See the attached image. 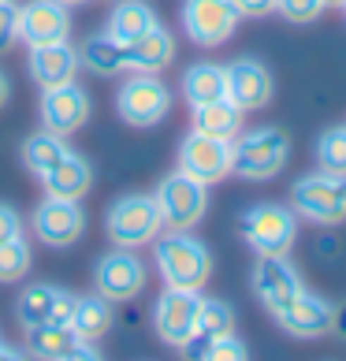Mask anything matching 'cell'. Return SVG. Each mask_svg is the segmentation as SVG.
<instances>
[{"mask_svg":"<svg viewBox=\"0 0 346 361\" xmlns=\"http://www.w3.org/2000/svg\"><path fill=\"white\" fill-rule=\"evenodd\" d=\"M153 261L168 287L202 290L212 276V253L190 231H164L153 238Z\"/></svg>","mask_w":346,"mask_h":361,"instance_id":"cell-1","label":"cell"},{"mask_svg":"<svg viewBox=\"0 0 346 361\" xmlns=\"http://www.w3.org/2000/svg\"><path fill=\"white\" fill-rule=\"evenodd\" d=\"M290 160V138L283 127H254L231 142V171L249 183L276 179Z\"/></svg>","mask_w":346,"mask_h":361,"instance_id":"cell-2","label":"cell"},{"mask_svg":"<svg viewBox=\"0 0 346 361\" xmlns=\"http://www.w3.org/2000/svg\"><path fill=\"white\" fill-rule=\"evenodd\" d=\"M238 231L257 257H287L298 238V212L276 202H261L238 216Z\"/></svg>","mask_w":346,"mask_h":361,"instance_id":"cell-3","label":"cell"},{"mask_svg":"<svg viewBox=\"0 0 346 361\" xmlns=\"http://www.w3.org/2000/svg\"><path fill=\"white\" fill-rule=\"evenodd\" d=\"M104 231H109V238L116 246H123V250L149 246L153 238L164 231L156 197L153 194H123V197H116L109 216H104Z\"/></svg>","mask_w":346,"mask_h":361,"instance_id":"cell-4","label":"cell"},{"mask_svg":"<svg viewBox=\"0 0 346 361\" xmlns=\"http://www.w3.org/2000/svg\"><path fill=\"white\" fill-rule=\"evenodd\" d=\"M290 197L302 220H313L321 227H339L346 220V176H328V171L302 176Z\"/></svg>","mask_w":346,"mask_h":361,"instance_id":"cell-5","label":"cell"},{"mask_svg":"<svg viewBox=\"0 0 346 361\" xmlns=\"http://www.w3.org/2000/svg\"><path fill=\"white\" fill-rule=\"evenodd\" d=\"M153 197L168 231H190V227L202 224L209 209V186L197 183L194 176H186V171H171L168 179H161Z\"/></svg>","mask_w":346,"mask_h":361,"instance_id":"cell-6","label":"cell"},{"mask_svg":"<svg viewBox=\"0 0 346 361\" xmlns=\"http://www.w3.org/2000/svg\"><path fill=\"white\" fill-rule=\"evenodd\" d=\"M116 112L130 127H156L171 112V90L156 75L135 71L116 93Z\"/></svg>","mask_w":346,"mask_h":361,"instance_id":"cell-7","label":"cell"},{"mask_svg":"<svg viewBox=\"0 0 346 361\" xmlns=\"http://www.w3.org/2000/svg\"><path fill=\"white\" fill-rule=\"evenodd\" d=\"M235 0H183V30L194 45L216 49L238 30Z\"/></svg>","mask_w":346,"mask_h":361,"instance_id":"cell-8","label":"cell"},{"mask_svg":"<svg viewBox=\"0 0 346 361\" xmlns=\"http://www.w3.org/2000/svg\"><path fill=\"white\" fill-rule=\"evenodd\" d=\"M179 171L194 176L197 183H220L231 176V142L223 138H209L202 130H190L179 142Z\"/></svg>","mask_w":346,"mask_h":361,"instance_id":"cell-9","label":"cell"},{"mask_svg":"<svg viewBox=\"0 0 346 361\" xmlns=\"http://www.w3.org/2000/svg\"><path fill=\"white\" fill-rule=\"evenodd\" d=\"M93 287L97 294H104L109 302H130L138 298V290L145 287V264L142 257H135L130 250H112L97 261V272H93Z\"/></svg>","mask_w":346,"mask_h":361,"instance_id":"cell-10","label":"cell"},{"mask_svg":"<svg viewBox=\"0 0 346 361\" xmlns=\"http://www.w3.org/2000/svg\"><path fill=\"white\" fill-rule=\"evenodd\" d=\"M89 109H93L89 93L78 82L42 90V123H45V130H52V135H60V138L82 130L86 119H89Z\"/></svg>","mask_w":346,"mask_h":361,"instance_id":"cell-11","label":"cell"},{"mask_svg":"<svg viewBox=\"0 0 346 361\" xmlns=\"http://www.w3.org/2000/svg\"><path fill=\"white\" fill-rule=\"evenodd\" d=\"M68 34H71V11L60 0H30V4L19 8V42H26V49L68 42Z\"/></svg>","mask_w":346,"mask_h":361,"instance_id":"cell-12","label":"cell"},{"mask_svg":"<svg viewBox=\"0 0 346 361\" xmlns=\"http://www.w3.org/2000/svg\"><path fill=\"white\" fill-rule=\"evenodd\" d=\"M197 310H202V294L197 290H179L168 287L153 305V328L168 346H179L197 324Z\"/></svg>","mask_w":346,"mask_h":361,"instance_id":"cell-13","label":"cell"},{"mask_svg":"<svg viewBox=\"0 0 346 361\" xmlns=\"http://www.w3.org/2000/svg\"><path fill=\"white\" fill-rule=\"evenodd\" d=\"M34 231L37 238H42L45 246H75L78 238H82L86 231V216L82 209H78V202H63V197H45L42 205H37L34 212Z\"/></svg>","mask_w":346,"mask_h":361,"instance_id":"cell-14","label":"cell"},{"mask_svg":"<svg viewBox=\"0 0 346 361\" xmlns=\"http://www.w3.org/2000/svg\"><path fill=\"white\" fill-rule=\"evenodd\" d=\"M223 71H228V101L238 104L242 112H257L272 101L276 82H272V71L261 60L242 56V60H231Z\"/></svg>","mask_w":346,"mask_h":361,"instance_id":"cell-15","label":"cell"},{"mask_svg":"<svg viewBox=\"0 0 346 361\" xmlns=\"http://www.w3.org/2000/svg\"><path fill=\"white\" fill-rule=\"evenodd\" d=\"M254 290L272 313H279L287 302H295L305 290V283H302L298 269L287 257H261L254 264Z\"/></svg>","mask_w":346,"mask_h":361,"instance_id":"cell-16","label":"cell"},{"mask_svg":"<svg viewBox=\"0 0 346 361\" xmlns=\"http://www.w3.org/2000/svg\"><path fill=\"white\" fill-rule=\"evenodd\" d=\"M331 313H335L331 302H324L321 294L302 290L295 302H287L283 310L276 313V320H279V328L290 331V336H298V339H321L331 331Z\"/></svg>","mask_w":346,"mask_h":361,"instance_id":"cell-17","label":"cell"},{"mask_svg":"<svg viewBox=\"0 0 346 361\" xmlns=\"http://www.w3.org/2000/svg\"><path fill=\"white\" fill-rule=\"evenodd\" d=\"M26 71H30V78H34V82L42 86V90L75 82V75H78V49H71L68 42L37 45V49H30Z\"/></svg>","mask_w":346,"mask_h":361,"instance_id":"cell-18","label":"cell"},{"mask_svg":"<svg viewBox=\"0 0 346 361\" xmlns=\"http://www.w3.org/2000/svg\"><path fill=\"white\" fill-rule=\"evenodd\" d=\"M171 60H175V37H171V30H164L161 23H156L149 34H142L138 42L127 45V68L130 71L161 75Z\"/></svg>","mask_w":346,"mask_h":361,"instance_id":"cell-19","label":"cell"},{"mask_svg":"<svg viewBox=\"0 0 346 361\" xmlns=\"http://www.w3.org/2000/svg\"><path fill=\"white\" fill-rule=\"evenodd\" d=\"M42 183H45V194H49V197L82 202V197L89 194V186H93V168H89V160H82L78 153H68L56 168L45 171Z\"/></svg>","mask_w":346,"mask_h":361,"instance_id":"cell-20","label":"cell"},{"mask_svg":"<svg viewBox=\"0 0 346 361\" xmlns=\"http://www.w3.org/2000/svg\"><path fill=\"white\" fill-rule=\"evenodd\" d=\"M78 68H86L101 78H112L119 71H127V45L116 42V37L104 34H89L82 45H78Z\"/></svg>","mask_w":346,"mask_h":361,"instance_id":"cell-21","label":"cell"},{"mask_svg":"<svg viewBox=\"0 0 346 361\" xmlns=\"http://www.w3.org/2000/svg\"><path fill=\"white\" fill-rule=\"evenodd\" d=\"M183 97L190 109L197 104H209V101H223L228 97V71L212 60H202V63H190L183 71Z\"/></svg>","mask_w":346,"mask_h":361,"instance_id":"cell-22","label":"cell"},{"mask_svg":"<svg viewBox=\"0 0 346 361\" xmlns=\"http://www.w3.org/2000/svg\"><path fill=\"white\" fill-rule=\"evenodd\" d=\"M26 331V350H30L34 361H63L75 350V328L71 324H34V328H23Z\"/></svg>","mask_w":346,"mask_h":361,"instance_id":"cell-23","label":"cell"},{"mask_svg":"<svg viewBox=\"0 0 346 361\" xmlns=\"http://www.w3.org/2000/svg\"><path fill=\"white\" fill-rule=\"evenodd\" d=\"M242 109L231 104L228 97L223 101H209V104H197L194 109V130H202L209 138H223V142H235L242 135Z\"/></svg>","mask_w":346,"mask_h":361,"instance_id":"cell-24","label":"cell"},{"mask_svg":"<svg viewBox=\"0 0 346 361\" xmlns=\"http://www.w3.org/2000/svg\"><path fill=\"white\" fill-rule=\"evenodd\" d=\"M153 26H156V11L145 4V0H119L112 8V16H109V34L123 45L138 42V37L149 34Z\"/></svg>","mask_w":346,"mask_h":361,"instance_id":"cell-25","label":"cell"},{"mask_svg":"<svg viewBox=\"0 0 346 361\" xmlns=\"http://www.w3.org/2000/svg\"><path fill=\"white\" fill-rule=\"evenodd\" d=\"M112 302L104 294H82L75 302V317H71V328L82 343H97L104 331L112 328Z\"/></svg>","mask_w":346,"mask_h":361,"instance_id":"cell-26","label":"cell"},{"mask_svg":"<svg viewBox=\"0 0 346 361\" xmlns=\"http://www.w3.org/2000/svg\"><path fill=\"white\" fill-rule=\"evenodd\" d=\"M68 142L60 135H52V130H42V135H30L23 142V164L34 171V176H45L49 168H56L63 157H68Z\"/></svg>","mask_w":346,"mask_h":361,"instance_id":"cell-27","label":"cell"},{"mask_svg":"<svg viewBox=\"0 0 346 361\" xmlns=\"http://www.w3.org/2000/svg\"><path fill=\"white\" fill-rule=\"evenodd\" d=\"M56 302H60V287L52 283H34L19 294L16 302V313L23 320V328H34V324H49L52 313H56Z\"/></svg>","mask_w":346,"mask_h":361,"instance_id":"cell-28","label":"cell"},{"mask_svg":"<svg viewBox=\"0 0 346 361\" xmlns=\"http://www.w3.org/2000/svg\"><path fill=\"white\" fill-rule=\"evenodd\" d=\"M194 331H197V336H205L209 343L231 336V331H235V313H231V305L220 302V298H202V310H197Z\"/></svg>","mask_w":346,"mask_h":361,"instance_id":"cell-29","label":"cell"},{"mask_svg":"<svg viewBox=\"0 0 346 361\" xmlns=\"http://www.w3.org/2000/svg\"><path fill=\"white\" fill-rule=\"evenodd\" d=\"M316 164L328 176H346V127H331L316 138Z\"/></svg>","mask_w":346,"mask_h":361,"instance_id":"cell-30","label":"cell"},{"mask_svg":"<svg viewBox=\"0 0 346 361\" xmlns=\"http://www.w3.org/2000/svg\"><path fill=\"white\" fill-rule=\"evenodd\" d=\"M30 246L19 238H8V243H0V283H19V279L30 272Z\"/></svg>","mask_w":346,"mask_h":361,"instance_id":"cell-31","label":"cell"},{"mask_svg":"<svg viewBox=\"0 0 346 361\" xmlns=\"http://www.w3.org/2000/svg\"><path fill=\"white\" fill-rule=\"evenodd\" d=\"M276 11L283 16L287 23H316L321 19V11H324V0H276Z\"/></svg>","mask_w":346,"mask_h":361,"instance_id":"cell-32","label":"cell"},{"mask_svg":"<svg viewBox=\"0 0 346 361\" xmlns=\"http://www.w3.org/2000/svg\"><path fill=\"white\" fill-rule=\"evenodd\" d=\"M202 361H249V350H246V343L231 331V336H223V339L212 343Z\"/></svg>","mask_w":346,"mask_h":361,"instance_id":"cell-33","label":"cell"},{"mask_svg":"<svg viewBox=\"0 0 346 361\" xmlns=\"http://www.w3.org/2000/svg\"><path fill=\"white\" fill-rule=\"evenodd\" d=\"M16 42H19V4L0 0V52H8Z\"/></svg>","mask_w":346,"mask_h":361,"instance_id":"cell-34","label":"cell"},{"mask_svg":"<svg viewBox=\"0 0 346 361\" xmlns=\"http://www.w3.org/2000/svg\"><path fill=\"white\" fill-rule=\"evenodd\" d=\"M23 235V216L11 205L0 202V243H8V238H19Z\"/></svg>","mask_w":346,"mask_h":361,"instance_id":"cell-35","label":"cell"},{"mask_svg":"<svg viewBox=\"0 0 346 361\" xmlns=\"http://www.w3.org/2000/svg\"><path fill=\"white\" fill-rule=\"evenodd\" d=\"M238 16H249V19H261V16H272L276 11V0H235Z\"/></svg>","mask_w":346,"mask_h":361,"instance_id":"cell-36","label":"cell"},{"mask_svg":"<svg viewBox=\"0 0 346 361\" xmlns=\"http://www.w3.org/2000/svg\"><path fill=\"white\" fill-rule=\"evenodd\" d=\"M75 294L68 290H60V302H56V313H52V324H71V317H75Z\"/></svg>","mask_w":346,"mask_h":361,"instance_id":"cell-37","label":"cell"},{"mask_svg":"<svg viewBox=\"0 0 346 361\" xmlns=\"http://www.w3.org/2000/svg\"><path fill=\"white\" fill-rule=\"evenodd\" d=\"M63 361H104V357H101V350H97L93 343H82V339H78V343H75V350L63 357Z\"/></svg>","mask_w":346,"mask_h":361,"instance_id":"cell-38","label":"cell"},{"mask_svg":"<svg viewBox=\"0 0 346 361\" xmlns=\"http://www.w3.org/2000/svg\"><path fill=\"white\" fill-rule=\"evenodd\" d=\"M331 331H335L339 339H346V302L335 305V313H331Z\"/></svg>","mask_w":346,"mask_h":361,"instance_id":"cell-39","label":"cell"},{"mask_svg":"<svg viewBox=\"0 0 346 361\" xmlns=\"http://www.w3.org/2000/svg\"><path fill=\"white\" fill-rule=\"evenodd\" d=\"M0 361H30V354H23V350H11V346L0 343Z\"/></svg>","mask_w":346,"mask_h":361,"instance_id":"cell-40","label":"cell"},{"mask_svg":"<svg viewBox=\"0 0 346 361\" xmlns=\"http://www.w3.org/2000/svg\"><path fill=\"white\" fill-rule=\"evenodd\" d=\"M8 93H11V86H8V78H4V75H0V104H4V101H8Z\"/></svg>","mask_w":346,"mask_h":361,"instance_id":"cell-41","label":"cell"},{"mask_svg":"<svg viewBox=\"0 0 346 361\" xmlns=\"http://www.w3.org/2000/svg\"><path fill=\"white\" fill-rule=\"evenodd\" d=\"M324 8H342V0H324Z\"/></svg>","mask_w":346,"mask_h":361,"instance_id":"cell-42","label":"cell"},{"mask_svg":"<svg viewBox=\"0 0 346 361\" xmlns=\"http://www.w3.org/2000/svg\"><path fill=\"white\" fill-rule=\"evenodd\" d=\"M60 4H68V8H75V4H86V0H60Z\"/></svg>","mask_w":346,"mask_h":361,"instance_id":"cell-43","label":"cell"},{"mask_svg":"<svg viewBox=\"0 0 346 361\" xmlns=\"http://www.w3.org/2000/svg\"><path fill=\"white\" fill-rule=\"evenodd\" d=\"M342 11H346V0H342Z\"/></svg>","mask_w":346,"mask_h":361,"instance_id":"cell-44","label":"cell"}]
</instances>
